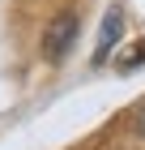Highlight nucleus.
<instances>
[{"label":"nucleus","mask_w":145,"mask_h":150,"mask_svg":"<svg viewBox=\"0 0 145 150\" xmlns=\"http://www.w3.org/2000/svg\"><path fill=\"white\" fill-rule=\"evenodd\" d=\"M120 35H124V13H120V4H111V9H107V17H102L98 43H94V64H107V56L115 52Z\"/></svg>","instance_id":"2"},{"label":"nucleus","mask_w":145,"mask_h":150,"mask_svg":"<svg viewBox=\"0 0 145 150\" xmlns=\"http://www.w3.org/2000/svg\"><path fill=\"white\" fill-rule=\"evenodd\" d=\"M132 133H137V137H145V103L137 107V116H132Z\"/></svg>","instance_id":"4"},{"label":"nucleus","mask_w":145,"mask_h":150,"mask_svg":"<svg viewBox=\"0 0 145 150\" xmlns=\"http://www.w3.org/2000/svg\"><path fill=\"white\" fill-rule=\"evenodd\" d=\"M141 60H145V43H132L120 60H115V64H120V69H132V64H141Z\"/></svg>","instance_id":"3"},{"label":"nucleus","mask_w":145,"mask_h":150,"mask_svg":"<svg viewBox=\"0 0 145 150\" xmlns=\"http://www.w3.org/2000/svg\"><path fill=\"white\" fill-rule=\"evenodd\" d=\"M77 30H81V22H77L73 9L56 13V17L47 22V30H43V56L51 60V64H60V60L73 52V43H77Z\"/></svg>","instance_id":"1"}]
</instances>
